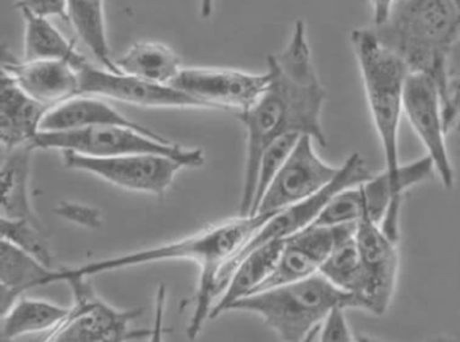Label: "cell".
Listing matches in <instances>:
<instances>
[{"label": "cell", "instance_id": "obj_1", "mask_svg": "<svg viewBox=\"0 0 460 342\" xmlns=\"http://www.w3.org/2000/svg\"><path fill=\"white\" fill-rule=\"evenodd\" d=\"M268 73L270 78L260 99L249 110L236 112L247 131L239 215L252 213L261 156L270 143L282 135L298 134L309 135L327 147L322 124L327 93L314 69L304 21L296 22L284 50L268 57Z\"/></svg>", "mask_w": 460, "mask_h": 342}, {"label": "cell", "instance_id": "obj_2", "mask_svg": "<svg viewBox=\"0 0 460 342\" xmlns=\"http://www.w3.org/2000/svg\"><path fill=\"white\" fill-rule=\"evenodd\" d=\"M277 213V212H276ZM274 213L268 215H239L226 223L209 226L190 237L168 242L160 247L138 250L118 258L93 261L77 268L52 269L42 280L41 285L63 282L66 276H93L102 272L114 271L139 264L155 263L161 260H193L200 266L196 309L188 326L187 334L196 338L203 329L204 322L211 314L217 302V280L223 264L230 259L260 226H262Z\"/></svg>", "mask_w": 460, "mask_h": 342}, {"label": "cell", "instance_id": "obj_3", "mask_svg": "<svg viewBox=\"0 0 460 342\" xmlns=\"http://www.w3.org/2000/svg\"><path fill=\"white\" fill-rule=\"evenodd\" d=\"M352 48L359 65L366 99L374 128L381 140L385 171L389 175L395 197L427 180L435 171L432 159L425 155L408 164H401L398 134L403 113V89L411 69L394 51L382 45L373 29L351 32Z\"/></svg>", "mask_w": 460, "mask_h": 342}, {"label": "cell", "instance_id": "obj_4", "mask_svg": "<svg viewBox=\"0 0 460 342\" xmlns=\"http://www.w3.org/2000/svg\"><path fill=\"white\" fill-rule=\"evenodd\" d=\"M373 30L411 72L435 78L446 110L447 59L460 39V0H394L386 21Z\"/></svg>", "mask_w": 460, "mask_h": 342}, {"label": "cell", "instance_id": "obj_5", "mask_svg": "<svg viewBox=\"0 0 460 342\" xmlns=\"http://www.w3.org/2000/svg\"><path fill=\"white\" fill-rule=\"evenodd\" d=\"M363 310L354 294L336 287L324 275L274 285L250 294L228 306L227 311H250L287 342L311 341L333 307Z\"/></svg>", "mask_w": 460, "mask_h": 342}, {"label": "cell", "instance_id": "obj_6", "mask_svg": "<svg viewBox=\"0 0 460 342\" xmlns=\"http://www.w3.org/2000/svg\"><path fill=\"white\" fill-rule=\"evenodd\" d=\"M374 177V172L366 166L365 159L359 153H351L346 159L339 170L335 180L325 186L322 190L317 191L314 196L308 197L304 201L297 202L292 206L285 207L279 212L274 213L262 226L252 233V236L231 256L227 259L217 280V295L220 298L233 276L238 264L249 255L252 250L274 240H285L308 226L314 225V221L322 215L328 202L339 193L347 188L360 185V183L367 182Z\"/></svg>", "mask_w": 460, "mask_h": 342}, {"label": "cell", "instance_id": "obj_7", "mask_svg": "<svg viewBox=\"0 0 460 342\" xmlns=\"http://www.w3.org/2000/svg\"><path fill=\"white\" fill-rule=\"evenodd\" d=\"M31 145L36 150H69L99 158L130 153H160L181 162L185 167H200L206 162L203 151L199 148L187 150L164 136H153L126 126H95L74 131L40 132Z\"/></svg>", "mask_w": 460, "mask_h": 342}, {"label": "cell", "instance_id": "obj_8", "mask_svg": "<svg viewBox=\"0 0 460 342\" xmlns=\"http://www.w3.org/2000/svg\"><path fill=\"white\" fill-rule=\"evenodd\" d=\"M91 276H66L74 304L66 320L48 333L45 341L119 342L150 336V330H134L130 323L141 317L142 309L119 310L96 294Z\"/></svg>", "mask_w": 460, "mask_h": 342}, {"label": "cell", "instance_id": "obj_9", "mask_svg": "<svg viewBox=\"0 0 460 342\" xmlns=\"http://www.w3.org/2000/svg\"><path fill=\"white\" fill-rule=\"evenodd\" d=\"M64 167L91 172L118 188L142 191L164 197L177 172L185 167L181 162L160 153H130V155L99 156L82 155L64 150Z\"/></svg>", "mask_w": 460, "mask_h": 342}, {"label": "cell", "instance_id": "obj_10", "mask_svg": "<svg viewBox=\"0 0 460 342\" xmlns=\"http://www.w3.org/2000/svg\"><path fill=\"white\" fill-rule=\"evenodd\" d=\"M403 113L432 159L444 188L455 183L454 167L447 148L444 104L438 83L427 73L411 72L403 89Z\"/></svg>", "mask_w": 460, "mask_h": 342}, {"label": "cell", "instance_id": "obj_11", "mask_svg": "<svg viewBox=\"0 0 460 342\" xmlns=\"http://www.w3.org/2000/svg\"><path fill=\"white\" fill-rule=\"evenodd\" d=\"M314 142L309 135H301L289 158L261 199L255 215H268L292 206L335 180L341 167L325 163L317 155Z\"/></svg>", "mask_w": 460, "mask_h": 342}, {"label": "cell", "instance_id": "obj_12", "mask_svg": "<svg viewBox=\"0 0 460 342\" xmlns=\"http://www.w3.org/2000/svg\"><path fill=\"white\" fill-rule=\"evenodd\" d=\"M76 70L79 75V94L106 97L141 107L214 110L208 102L196 99L176 86L150 83L126 73L96 67L88 59Z\"/></svg>", "mask_w": 460, "mask_h": 342}, {"label": "cell", "instance_id": "obj_13", "mask_svg": "<svg viewBox=\"0 0 460 342\" xmlns=\"http://www.w3.org/2000/svg\"><path fill=\"white\" fill-rule=\"evenodd\" d=\"M268 70L261 75L226 67H182L172 85L196 99L208 102L214 110H249L269 83Z\"/></svg>", "mask_w": 460, "mask_h": 342}, {"label": "cell", "instance_id": "obj_14", "mask_svg": "<svg viewBox=\"0 0 460 342\" xmlns=\"http://www.w3.org/2000/svg\"><path fill=\"white\" fill-rule=\"evenodd\" d=\"M355 240L366 275L365 310L374 315H384L392 303L397 283L400 266L397 242L368 215L367 207L357 223Z\"/></svg>", "mask_w": 460, "mask_h": 342}, {"label": "cell", "instance_id": "obj_15", "mask_svg": "<svg viewBox=\"0 0 460 342\" xmlns=\"http://www.w3.org/2000/svg\"><path fill=\"white\" fill-rule=\"evenodd\" d=\"M355 228L357 223L333 226L311 225L287 237L273 274L254 293L317 274L339 240L354 233Z\"/></svg>", "mask_w": 460, "mask_h": 342}, {"label": "cell", "instance_id": "obj_16", "mask_svg": "<svg viewBox=\"0 0 460 342\" xmlns=\"http://www.w3.org/2000/svg\"><path fill=\"white\" fill-rule=\"evenodd\" d=\"M4 51L2 72L13 78L29 96L55 107L79 94V75L69 62L60 59L20 61Z\"/></svg>", "mask_w": 460, "mask_h": 342}, {"label": "cell", "instance_id": "obj_17", "mask_svg": "<svg viewBox=\"0 0 460 342\" xmlns=\"http://www.w3.org/2000/svg\"><path fill=\"white\" fill-rule=\"evenodd\" d=\"M49 105L29 96L14 80L2 72L0 78V140L12 150L31 145L41 132L42 118Z\"/></svg>", "mask_w": 460, "mask_h": 342}, {"label": "cell", "instance_id": "obj_18", "mask_svg": "<svg viewBox=\"0 0 460 342\" xmlns=\"http://www.w3.org/2000/svg\"><path fill=\"white\" fill-rule=\"evenodd\" d=\"M95 126H126L153 136H161L147 127L118 112L102 97L76 94L48 110L42 118L41 132H66Z\"/></svg>", "mask_w": 460, "mask_h": 342}, {"label": "cell", "instance_id": "obj_19", "mask_svg": "<svg viewBox=\"0 0 460 342\" xmlns=\"http://www.w3.org/2000/svg\"><path fill=\"white\" fill-rule=\"evenodd\" d=\"M2 167H0V182H2V217L31 220L39 224L34 215L29 193L31 180V156L36 148L31 145L6 150L2 148Z\"/></svg>", "mask_w": 460, "mask_h": 342}, {"label": "cell", "instance_id": "obj_20", "mask_svg": "<svg viewBox=\"0 0 460 342\" xmlns=\"http://www.w3.org/2000/svg\"><path fill=\"white\" fill-rule=\"evenodd\" d=\"M282 245L284 240H274L250 252L236 267L225 293L215 302L209 318L214 320L219 317L222 312L227 311L228 306L234 302L258 290L273 274L281 255Z\"/></svg>", "mask_w": 460, "mask_h": 342}, {"label": "cell", "instance_id": "obj_21", "mask_svg": "<svg viewBox=\"0 0 460 342\" xmlns=\"http://www.w3.org/2000/svg\"><path fill=\"white\" fill-rule=\"evenodd\" d=\"M52 269L41 261L2 240L0 247V307L6 312L25 291L40 287Z\"/></svg>", "mask_w": 460, "mask_h": 342}, {"label": "cell", "instance_id": "obj_22", "mask_svg": "<svg viewBox=\"0 0 460 342\" xmlns=\"http://www.w3.org/2000/svg\"><path fill=\"white\" fill-rule=\"evenodd\" d=\"M115 64L126 75L163 85H172L182 69L181 59L169 46L150 40L133 43Z\"/></svg>", "mask_w": 460, "mask_h": 342}, {"label": "cell", "instance_id": "obj_23", "mask_svg": "<svg viewBox=\"0 0 460 342\" xmlns=\"http://www.w3.org/2000/svg\"><path fill=\"white\" fill-rule=\"evenodd\" d=\"M68 312L69 307L21 295L12 307L2 314L0 339L12 341L26 334L55 330L66 320Z\"/></svg>", "mask_w": 460, "mask_h": 342}, {"label": "cell", "instance_id": "obj_24", "mask_svg": "<svg viewBox=\"0 0 460 342\" xmlns=\"http://www.w3.org/2000/svg\"><path fill=\"white\" fill-rule=\"evenodd\" d=\"M25 21V61L36 59H60L77 69L87 61L75 48V43L66 39L60 30L48 18L34 15L29 11L20 10Z\"/></svg>", "mask_w": 460, "mask_h": 342}, {"label": "cell", "instance_id": "obj_25", "mask_svg": "<svg viewBox=\"0 0 460 342\" xmlns=\"http://www.w3.org/2000/svg\"><path fill=\"white\" fill-rule=\"evenodd\" d=\"M69 23L102 66L120 73L107 37L104 0H68Z\"/></svg>", "mask_w": 460, "mask_h": 342}, {"label": "cell", "instance_id": "obj_26", "mask_svg": "<svg viewBox=\"0 0 460 342\" xmlns=\"http://www.w3.org/2000/svg\"><path fill=\"white\" fill-rule=\"evenodd\" d=\"M319 272L336 287L357 295L365 310L363 291H365L366 275L359 248L355 240V232L339 240Z\"/></svg>", "mask_w": 460, "mask_h": 342}, {"label": "cell", "instance_id": "obj_27", "mask_svg": "<svg viewBox=\"0 0 460 342\" xmlns=\"http://www.w3.org/2000/svg\"><path fill=\"white\" fill-rule=\"evenodd\" d=\"M2 240L14 244L15 247L28 252L29 255L41 261L52 269L53 255L49 242L42 234V225L31 220H17V218L2 217Z\"/></svg>", "mask_w": 460, "mask_h": 342}, {"label": "cell", "instance_id": "obj_28", "mask_svg": "<svg viewBox=\"0 0 460 342\" xmlns=\"http://www.w3.org/2000/svg\"><path fill=\"white\" fill-rule=\"evenodd\" d=\"M301 135L287 134L274 140L273 143L263 151L260 161V170H258L257 190H255L254 205H252L250 215H254L257 212L258 205L261 199L265 196L270 183L273 182L276 175L279 174L281 167L284 166L287 159L289 158L295 145H297Z\"/></svg>", "mask_w": 460, "mask_h": 342}, {"label": "cell", "instance_id": "obj_29", "mask_svg": "<svg viewBox=\"0 0 460 342\" xmlns=\"http://www.w3.org/2000/svg\"><path fill=\"white\" fill-rule=\"evenodd\" d=\"M366 209V197L362 183L339 191L314 221V225L333 226L358 223Z\"/></svg>", "mask_w": 460, "mask_h": 342}, {"label": "cell", "instance_id": "obj_30", "mask_svg": "<svg viewBox=\"0 0 460 342\" xmlns=\"http://www.w3.org/2000/svg\"><path fill=\"white\" fill-rule=\"evenodd\" d=\"M447 86H448V104L444 110L447 129L456 120L460 113V39L455 43L447 59Z\"/></svg>", "mask_w": 460, "mask_h": 342}, {"label": "cell", "instance_id": "obj_31", "mask_svg": "<svg viewBox=\"0 0 460 342\" xmlns=\"http://www.w3.org/2000/svg\"><path fill=\"white\" fill-rule=\"evenodd\" d=\"M344 307H333L320 326L317 338L322 342H351L354 334L347 322Z\"/></svg>", "mask_w": 460, "mask_h": 342}, {"label": "cell", "instance_id": "obj_32", "mask_svg": "<svg viewBox=\"0 0 460 342\" xmlns=\"http://www.w3.org/2000/svg\"><path fill=\"white\" fill-rule=\"evenodd\" d=\"M56 215H60L64 220L71 221L84 228L96 229L103 225V215L96 207L88 205L76 204V202H60L53 209Z\"/></svg>", "mask_w": 460, "mask_h": 342}, {"label": "cell", "instance_id": "obj_33", "mask_svg": "<svg viewBox=\"0 0 460 342\" xmlns=\"http://www.w3.org/2000/svg\"><path fill=\"white\" fill-rule=\"evenodd\" d=\"M15 7L41 18H61L69 23L68 0H18Z\"/></svg>", "mask_w": 460, "mask_h": 342}, {"label": "cell", "instance_id": "obj_34", "mask_svg": "<svg viewBox=\"0 0 460 342\" xmlns=\"http://www.w3.org/2000/svg\"><path fill=\"white\" fill-rule=\"evenodd\" d=\"M393 2H394V0H371L374 26H378V24L384 23V22L386 21Z\"/></svg>", "mask_w": 460, "mask_h": 342}, {"label": "cell", "instance_id": "obj_35", "mask_svg": "<svg viewBox=\"0 0 460 342\" xmlns=\"http://www.w3.org/2000/svg\"><path fill=\"white\" fill-rule=\"evenodd\" d=\"M215 0H200V13L204 19L211 18L214 13Z\"/></svg>", "mask_w": 460, "mask_h": 342}]
</instances>
